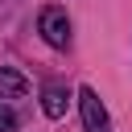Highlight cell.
<instances>
[{
    "label": "cell",
    "mask_w": 132,
    "mask_h": 132,
    "mask_svg": "<svg viewBox=\"0 0 132 132\" xmlns=\"http://www.w3.org/2000/svg\"><path fill=\"white\" fill-rule=\"evenodd\" d=\"M21 128V120H16V111L8 107V103H0V132H16Z\"/></svg>",
    "instance_id": "5"
},
{
    "label": "cell",
    "mask_w": 132,
    "mask_h": 132,
    "mask_svg": "<svg viewBox=\"0 0 132 132\" xmlns=\"http://www.w3.org/2000/svg\"><path fill=\"white\" fill-rule=\"evenodd\" d=\"M37 33L45 37V45L66 50V45H70V16H66V8H58V4L41 8V16H37Z\"/></svg>",
    "instance_id": "1"
},
{
    "label": "cell",
    "mask_w": 132,
    "mask_h": 132,
    "mask_svg": "<svg viewBox=\"0 0 132 132\" xmlns=\"http://www.w3.org/2000/svg\"><path fill=\"white\" fill-rule=\"evenodd\" d=\"M29 91V82H25V74H16V70H8V66H0V99H21Z\"/></svg>",
    "instance_id": "4"
},
{
    "label": "cell",
    "mask_w": 132,
    "mask_h": 132,
    "mask_svg": "<svg viewBox=\"0 0 132 132\" xmlns=\"http://www.w3.org/2000/svg\"><path fill=\"white\" fill-rule=\"evenodd\" d=\"M66 107H70V91H66L62 82H45V91H41V111H45L50 120H62Z\"/></svg>",
    "instance_id": "3"
},
{
    "label": "cell",
    "mask_w": 132,
    "mask_h": 132,
    "mask_svg": "<svg viewBox=\"0 0 132 132\" xmlns=\"http://www.w3.org/2000/svg\"><path fill=\"white\" fill-rule=\"evenodd\" d=\"M78 107H82V128H87V132H111L107 107L99 103L95 87H82V91H78Z\"/></svg>",
    "instance_id": "2"
}]
</instances>
